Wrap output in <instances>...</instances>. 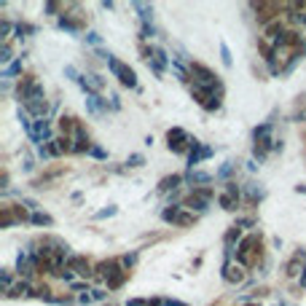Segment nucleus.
Instances as JSON below:
<instances>
[{
	"instance_id": "nucleus-1",
	"label": "nucleus",
	"mask_w": 306,
	"mask_h": 306,
	"mask_svg": "<svg viewBox=\"0 0 306 306\" xmlns=\"http://www.w3.org/2000/svg\"><path fill=\"white\" fill-rule=\"evenodd\" d=\"M188 75H191V86H207V89H213L220 81L213 70L204 67L202 62H188Z\"/></svg>"
},
{
	"instance_id": "nucleus-2",
	"label": "nucleus",
	"mask_w": 306,
	"mask_h": 306,
	"mask_svg": "<svg viewBox=\"0 0 306 306\" xmlns=\"http://www.w3.org/2000/svg\"><path fill=\"white\" fill-rule=\"evenodd\" d=\"M108 70L121 81V86H126V89H137V75H135V70L129 67V65H124L121 60L110 56V60H108Z\"/></svg>"
},
{
	"instance_id": "nucleus-3",
	"label": "nucleus",
	"mask_w": 306,
	"mask_h": 306,
	"mask_svg": "<svg viewBox=\"0 0 306 306\" xmlns=\"http://www.w3.org/2000/svg\"><path fill=\"white\" fill-rule=\"evenodd\" d=\"M253 8L258 11L255 19H258V25H272V22L282 19V11H285V3H253Z\"/></svg>"
},
{
	"instance_id": "nucleus-4",
	"label": "nucleus",
	"mask_w": 306,
	"mask_h": 306,
	"mask_svg": "<svg viewBox=\"0 0 306 306\" xmlns=\"http://www.w3.org/2000/svg\"><path fill=\"white\" fill-rule=\"evenodd\" d=\"M191 140L194 137H188V132L180 126H172L167 132V145L172 153H191Z\"/></svg>"
},
{
	"instance_id": "nucleus-5",
	"label": "nucleus",
	"mask_w": 306,
	"mask_h": 306,
	"mask_svg": "<svg viewBox=\"0 0 306 306\" xmlns=\"http://www.w3.org/2000/svg\"><path fill=\"white\" fill-rule=\"evenodd\" d=\"M223 282L226 285H242V282L247 279V269L237 261H226V266H223V272H220Z\"/></svg>"
},
{
	"instance_id": "nucleus-6",
	"label": "nucleus",
	"mask_w": 306,
	"mask_h": 306,
	"mask_svg": "<svg viewBox=\"0 0 306 306\" xmlns=\"http://www.w3.org/2000/svg\"><path fill=\"white\" fill-rule=\"evenodd\" d=\"M27 135H30V140H35V143H51V121L49 119H38V121H32V126L27 129Z\"/></svg>"
},
{
	"instance_id": "nucleus-7",
	"label": "nucleus",
	"mask_w": 306,
	"mask_h": 306,
	"mask_svg": "<svg viewBox=\"0 0 306 306\" xmlns=\"http://www.w3.org/2000/svg\"><path fill=\"white\" fill-rule=\"evenodd\" d=\"M60 27L67 30V32H81V30L86 27V16L75 8L73 14H62V16H60Z\"/></svg>"
},
{
	"instance_id": "nucleus-8",
	"label": "nucleus",
	"mask_w": 306,
	"mask_h": 306,
	"mask_svg": "<svg viewBox=\"0 0 306 306\" xmlns=\"http://www.w3.org/2000/svg\"><path fill=\"white\" fill-rule=\"evenodd\" d=\"M35 84H38V78H35V73H25L19 81H16V100L25 105L27 102V97L32 94V89H35Z\"/></svg>"
},
{
	"instance_id": "nucleus-9",
	"label": "nucleus",
	"mask_w": 306,
	"mask_h": 306,
	"mask_svg": "<svg viewBox=\"0 0 306 306\" xmlns=\"http://www.w3.org/2000/svg\"><path fill=\"white\" fill-rule=\"evenodd\" d=\"M207 207H209V202H207L202 194H196L194 188H191V194L183 199V209H191V213H196V215H199V213H204Z\"/></svg>"
},
{
	"instance_id": "nucleus-10",
	"label": "nucleus",
	"mask_w": 306,
	"mask_h": 306,
	"mask_svg": "<svg viewBox=\"0 0 306 306\" xmlns=\"http://www.w3.org/2000/svg\"><path fill=\"white\" fill-rule=\"evenodd\" d=\"M285 32H288L285 19H277V22H272V25H266V27H263V38H266V41H272V43H279Z\"/></svg>"
},
{
	"instance_id": "nucleus-11",
	"label": "nucleus",
	"mask_w": 306,
	"mask_h": 306,
	"mask_svg": "<svg viewBox=\"0 0 306 306\" xmlns=\"http://www.w3.org/2000/svg\"><path fill=\"white\" fill-rule=\"evenodd\" d=\"M56 129H60V135L75 137V132H78V119H75V116H67V113H62L60 119H56Z\"/></svg>"
},
{
	"instance_id": "nucleus-12",
	"label": "nucleus",
	"mask_w": 306,
	"mask_h": 306,
	"mask_svg": "<svg viewBox=\"0 0 306 306\" xmlns=\"http://www.w3.org/2000/svg\"><path fill=\"white\" fill-rule=\"evenodd\" d=\"M274 143H277L274 137H261V140H255V143H253V156H255L258 161H263V159L269 156V150H274Z\"/></svg>"
},
{
	"instance_id": "nucleus-13",
	"label": "nucleus",
	"mask_w": 306,
	"mask_h": 306,
	"mask_svg": "<svg viewBox=\"0 0 306 306\" xmlns=\"http://www.w3.org/2000/svg\"><path fill=\"white\" fill-rule=\"evenodd\" d=\"M91 140H89V132L86 126L78 121V132H75V153H91Z\"/></svg>"
},
{
	"instance_id": "nucleus-14",
	"label": "nucleus",
	"mask_w": 306,
	"mask_h": 306,
	"mask_svg": "<svg viewBox=\"0 0 306 306\" xmlns=\"http://www.w3.org/2000/svg\"><path fill=\"white\" fill-rule=\"evenodd\" d=\"M30 296H32V298H43V301H54V298H56L49 282H32Z\"/></svg>"
},
{
	"instance_id": "nucleus-15",
	"label": "nucleus",
	"mask_w": 306,
	"mask_h": 306,
	"mask_svg": "<svg viewBox=\"0 0 306 306\" xmlns=\"http://www.w3.org/2000/svg\"><path fill=\"white\" fill-rule=\"evenodd\" d=\"M81 86L86 89V94H100L105 89V81L100 75H81Z\"/></svg>"
},
{
	"instance_id": "nucleus-16",
	"label": "nucleus",
	"mask_w": 306,
	"mask_h": 306,
	"mask_svg": "<svg viewBox=\"0 0 306 306\" xmlns=\"http://www.w3.org/2000/svg\"><path fill=\"white\" fill-rule=\"evenodd\" d=\"M185 180L191 183V188H204L213 183V175H207V172H199V169H191L185 175Z\"/></svg>"
},
{
	"instance_id": "nucleus-17",
	"label": "nucleus",
	"mask_w": 306,
	"mask_h": 306,
	"mask_svg": "<svg viewBox=\"0 0 306 306\" xmlns=\"http://www.w3.org/2000/svg\"><path fill=\"white\" fill-rule=\"evenodd\" d=\"M30 288H32V282L22 279V282H16L11 290H6L3 296H6V298H25V296H30Z\"/></svg>"
},
{
	"instance_id": "nucleus-18",
	"label": "nucleus",
	"mask_w": 306,
	"mask_h": 306,
	"mask_svg": "<svg viewBox=\"0 0 306 306\" xmlns=\"http://www.w3.org/2000/svg\"><path fill=\"white\" fill-rule=\"evenodd\" d=\"M180 183H183V175H167V178H161V183H159V191H161V194L178 191V188H180Z\"/></svg>"
},
{
	"instance_id": "nucleus-19",
	"label": "nucleus",
	"mask_w": 306,
	"mask_h": 306,
	"mask_svg": "<svg viewBox=\"0 0 306 306\" xmlns=\"http://www.w3.org/2000/svg\"><path fill=\"white\" fill-rule=\"evenodd\" d=\"M86 108H89V113H91V116H100L102 110H108V100H102L100 94H89Z\"/></svg>"
},
{
	"instance_id": "nucleus-20",
	"label": "nucleus",
	"mask_w": 306,
	"mask_h": 306,
	"mask_svg": "<svg viewBox=\"0 0 306 306\" xmlns=\"http://www.w3.org/2000/svg\"><path fill=\"white\" fill-rule=\"evenodd\" d=\"M54 143H56V148L62 150V156H65V153H75V137L56 135V137H54Z\"/></svg>"
},
{
	"instance_id": "nucleus-21",
	"label": "nucleus",
	"mask_w": 306,
	"mask_h": 306,
	"mask_svg": "<svg viewBox=\"0 0 306 306\" xmlns=\"http://www.w3.org/2000/svg\"><path fill=\"white\" fill-rule=\"evenodd\" d=\"M14 223H16L14 209H11V204H3L0 207V228H11Z\"/></svg>"
},
{
	"instance_id": "nucleus-22",
	"label": "nucleus",
	"mask_w": 306,
	"mask_h": 306,
	"mask_svg": "<svg viewBox=\"0 0 306 306\" xmlns=\"http://www.w3.org/2000/svg\"><path fill=\"white\" fill-rule=\"evenodd\" d=\"M218 204H220L223 209H237V207H239V196L223 191V194H218Z\"/></svg>"
},
{
	"instance_id": "nucleus-23",
	"label": "nucleus",
	"mask_w": 306,
	"mask_h": 306,
	"mask_svg": "<svg viewBox=\"0 0 306 306\" xmlns=\"http://www.w3.org/2000/svg\"><path fill=\"white\" fill-rule=\"evenodd\" d=\"M129 279V272H126V269H121V272L119 274H113L108 282H105V288H108V290H119L121 285H124V282Z\"/></svg>"
},
{
	"instance_id": "nucleus-24",
	"label": "nucleus",
	"mask_w": 306,
	"mask_h": 306,
	"mask_svg": "<svg viewBox=\"0 0 306 306\" xmlns=\"http://www.w3.org/2000/svg\"><path fill=\"white\" fill-rule=\"evenodd\" d=\"M196 220H199V215H196V213H191V209H183V213H180V218H178V223H175V226H180V228H188V226H194Z\"/></svg>"
},
{
	"instance_id": "nucleus-25",
	"label": "nucleus",
	"mask_w": 306,
	"mask_h": 306,
	"mask_svg": "<svg viewBox=\"0 0 306 306\" xmlns=\"http://www.w3.org/2000/svg\"><path fill=\"white\" fill-rule=\"evenodd\" d=\"M180 213H183V204H180V207H167V209L161 213V218H164V223H172V226H175V223H178V218H180Z\"/></svg>"
},
{
	"instance_id": "nucleus-26",
	"label": "nucleus",
	"mask_w": 306,
	"mask_h": 306,
	"mask_svg": "<svg viewBox=\"0 0 306 306\" xmlns=\"http://www.w3.org/2000/svg\"><path fill=\"white\" fill-rule=\"evenodd\" d=\"M14 75L22 78V56H19V60H14V62L3 70V78H14Z\"/></svg>"
},
{
	"instance_id": "nucleus-27",
	"label": "nucleus",
	"mask_w": 306,
	"mask_h": 306,
	"mask_svg": "<svg viewBox=\"0 0 306 306\" xmlns=\"http://www.w3.org/2000/svg\"><path fill=\"white\" fill-rule=\"evenodd\" d=\"M30 223H35V226H54V218L38 209V213H32V220Z\"/></svg>"
},
{
	"instance_id": "nucleus-28",
	"label": "nucleus",
	"mask_w": 306,
	"mask_h": 306,
	"mask_svg": "<svg viewBox=\"0 0 306 306\" xmlns=\"http://www.w3.org/2000/svg\"><path fill=\"white\" fill-rule=\"evenodd\" d=\"M0 62H3L6 67L14 62V46L11 43H3V49H0Z\"/></svg>"
},
{
	"instance_id": "nucleus-29",
	"label": "nucleus",
	"mask_w": 306,
	"mask_h": 306,
	"mask_svg": "<svg viewBox=\"0 0 306 306\" xmlns=\"http://www.w3.org/2000/svg\"><path fill=\"white\" fill-rule=\"evenodd\" d=\"M143 164H145L143 153H132V156L126 159V167H129V169H137V167H143Z\"/></svg>"
},
{
	"instance_id": "nucleus-30",
	"label": "nucleus",
	"mask_w": 306,
	"mask_h": 306,
	"mask_svg": "<svg viewBox=\"0 0 306 306\" xmlns=\"http://www.w3.org/2000/svg\"><path fill=\"white\" fill-rule=\"evenodd\" d=\"M11 209H14V215H16V220H19V223L32 220V215H30V213H27V209L22 207V204H11Z\"/></svg>"
},
{
	"instance_id": "nucleus-31",
	"label": "nucleus",
	"mask_w": 306,
	"mask_h": 306,
	"mask_svg": "<svg viewBox=\"0 0 306 306\" xmlns=\"http://www.w3.org/2000/svg\"><path fill=\"white\" fill-rule=\"evenodd\" d=\"M220 100H223V97H220V94H213V97H209V102L204 105V110H207V113H213V110H218V108H220Z\"/></svg>"
},
{
	"instance_id": "nucleus-32",
	"label": "nucleus",
	"mask_w": 306,
	"mask_h": 306,
	"mask_svg": "<svg viewBox=\"0 0 306 306\" xmlns=\"http://www.w3.org/2000/svg\"><path fill=\"white\" fill-rule=\"evenodd\" d=\"M220 56H223V65L231 67V51H228V46H226V43H220Z\"/></svg>"
},
{
	"instance_id": "nucleus-33",
	"label": "nucleus",
	"mask_w": 306,
	"mask_h": 306,
	"mask_svg": "<svg viewBox=\"0 0 306 306\" xmlns=\"http://www.w3.org/2000/svg\"><path fill=\"white\" fill-rule=\"evenodd\" d=\"M16 35H35V27L32 25H22V22H19V25H16Z\"/></svg>"
},
{
	"instance_id": "nucleus-34",
	"label": "nucleus",
	"mask_w": 306,
	"mask_h": 306,
	"mask_svg": "<svg viewBox=\"0 0 306 306\" xmlns=\"http://www.w3.org/2000/svg\"><path fill=\"white\" fill-rule=\"evenodd\" d=\"M110 215H116V207H108V209H100V213H97V220H102V218H110Z\"/></svg>"
},
{
	"instance_id": "nucleus-35",
	"label": "nucleus",
	"mask_w": 306,
	"mask_h": 306,
	"mask_svg": "<svg viewBox=\"0 0 306 306\" xmlns=\"http://www.w3.org/2000/svg\"><path fill=\"white\" fill-rule=\"evenodd\" d=\"M91 156H94V159H108V153H105L100 145H94V148H91Z\"/></svg>"
},
{
	"instance_id": "nucleus-36",
	"label": "nucleus",
	"mask_w": 306,
	"mask_h": 306,
	"mask_svg": "<svg viewBox=\"0 0 306 306\" xmlns=\"http://www.w3.org/2000/svg\"><path fill=\"white\" fill-rule=\"evenodd\" d=\"M231 172H234V164L228 161V164H226V167H223V169L218 172V178H228V175H231Z\"/></svg>"
},
{
	"instance_id": "nucleus-37",
	"label": "nucleus",
	"mask_w": 306,
	"mask_h": 306,
	"mask_svg": "<svg viewBox=\"0 0 306 306\" xmlns=\"http://www.w3.org/2000/svg\"><path fill=\"white\" fill-rule=\"evenodd\" d=\"M65 73H67L70 78H73V81H78V84H81V75L75 73V67H70V65H67V67H65Z\"/></svg>"
},
{
	"instance_id": "nucleus-38",
	"label": "nucleus",
	"mask_w": 306,
	"mask_h": 306,
	"mask_svg": "<svg viewBox=\"0 0 306 306\" xmlns=\"http://www.w3.org/2000/svg\"><path fill=\"white\" fill-rule=\"evenodd\" d=\"M105 296H108L105 290H91V298H94V301H105Z\"/></svg>"
},
{
	"instance_id": "nucleus-39",
	"label": "nucleus",
	"mask_w": 306,
	"mask_h": 306,
	"mask_svg": "<svg viewBox=\"0 0 306 306\" xmlns=\"http://www.w3.org/2000/svg\"><path fill=\"white\" fill-rule=\"evenodd\" d=\"M126 306H148L145 298H132V301H126Z\"/></svg>"
},
{
	"instance_id": "nucleus-40",
	"label": "nucleus",
	"mask_w": 306,
	"mask_h": 306,
	"mask_svg": "<svg viewBox=\"0 0 306 306\" xmlns=\"http://www.w3.org/2000/svg\"><path fill=\"white\" fill-rule=\"evenodd\" d=\"M0 188H8V172L3 169V175H0Z\"/></svg>"
},
{
	"instance_id": "nucleus-41",
	"label": "nucleus",
	"mask_w": 306,
	"mask_h": 306,
	"mask_svg": "<svg viewBox=\"0 0 306 306\" xmlns=\"http://www.w3.org/2000/svg\"><path fill=\"white\" fill-rule=\"evenodd\" d=\"M298 288L306 290V266H303V274H301V279H298Z\"/></svg>"
},
{
	"instance_id": "nucleus-42",
	"label": "nucleus",
	"mask_w": 306,
	"mask_h": 306,
	"mask_svg": "<svg viewBox=\"0 0 306 306\" xmlns=\"http://www.w3.org/2000/svg\"><path fill=\"white\" fill-rule=\"evenodd\" d=\"M89 41H91L94 46H97V43H100V35H97V32H89Z\"/></svg>"
},
{
	"instance_id": "nucleus-43",
	"label": "nucleus",
	"mask_w": 306,
	"mask_h": 306,
	"mask_svg": "<svg viewBox=\"0 0 306 306\" xmlns=\"http://www.w3.org/2000/svg\"><path fill=\"white\" fill-rule=\"evenodd\" d=\"M167 306H188V303H183V301H167Z\"/></svg>"
},
{
	"instance_id": "nucleus-44",
	"label": "nucleus",
	"mask_w": 306,
	"mask_h": 306,
	"mask_svg": "<svg viewBox=\"0 0 306 306\" xmlns=\"http://www.w3.org/2000/svg\"><path fill=\"white\" fill-rule=\"evenodd\" d=\"M242 306H261V303H258V301H255V298H253V301H244V303H242Z\"/></svg>"
},
{
	"instance_id": "nucleus-45",
	"label": "nucleus",
	"mask_w": 306,
	"mask_h": 306,
	"mask_svg": "<svg viewBox=\"0 0 306 306\" xmlns=\"http://www.w3.org/2000/svg\"><path fill=\"white\" fill-rule=\"evenodd\" d=\"M296 191L298 194H306V185H296Z\"/></svg>"
},
{
	"instance_id": "nucleus-46",
	"label": "nucleus",
	"mask_w": 306,
	"mask_h": 306,
	"mask_svg": "<svg viewBox=\"0 0 306 306\" xmlns=\"http://www.w3.org/2000/svg\"><path fill=\"white\" fill-rule=\"evenodd\" d=\"M279 306H282V303H279Z\"/></svg>"
}]
</instances>
